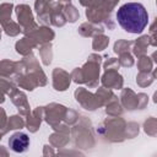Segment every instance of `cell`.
Masks as SVG:
<instances>
[{
    "instance_id": "1",
    "label": "cell",
    "mask_w": 157,
    "mask_h": 157,
    "mask_svg": "<svg viewBox=\"0 0 157 157\" xmlns=\"http://www.w3.org/2000/svg\"><path fill=\"white\" fill-rule=\"evenodd\" d=\"M117 20L125 31L130 33H141L148 22V15L141 4L128 2L119 7Z\"/></svg>"
},
{
    "instance_id": "2",
    "label": "cell",
    "mask_w": 157,
    "mask_h": 157,
    "mask_svg": "<svg viewBox=\"0 0 157 157\" xmlns=\"http://www.w3.org/2000/svg\"><path fill=\"white\" fill-rule=\"evenodd\" d=\"M9 146L15 152H25L29 146V137L23 132H16L10 137Z\"/></svg>"
}]
</instances>
